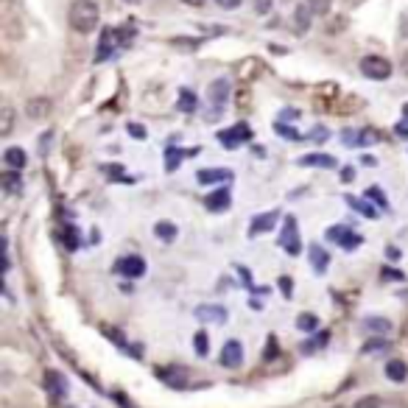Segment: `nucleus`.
<instances>
[{
	"instance_id": "f257e3e1",
	"label": "nucleus",
	"mask_w": 408,
	"mask_h": 408,
	"mask_svg": "<svg viewBox=\"0 0 408 408\" xmlns=\"http://www.w3.org/2000/svg\"><path fill=\"white\" fill-rule=\"evenodd\" d=\"M98 20H101V8H98L95 0H73L70 8H68V23H70V28L79 31V34L95 31Z\"/></svg>"
},
{
	"instance_id": "f03ea898",
	"label": "nucleus",
	"mask_w": 408,
	"mask_h": 408,
	"mask_svg": "<svg viewBox=\"0 0 408 408\" xmlns=\"http://www.w3.org/2000/svg\"><path fill=\"white\" fill-rule=\"evenodd\" d=\"M361 73L366 76V79H375V82H383V79H389L392 76V62L389 59H383V56H364L361 59Z\"/></svg>"
},
{
	"instance_id": "7ed1b4c3",
	"label": "nucleus",
	"mask_w": 408,
	"mask_h": 408,
	"mask_svg": "<svg viewBox=\"0 0 408 408\" xmlns=\"http://www.w3.org/2000/svg\"><path fill=\"white\" fill-rule=\"evenodd\" d=\"M115 271L123 274V277H143L146 274V260L137 257V254H129V257H120L115 263Z\"/></svg>"
},
{
	"instance_id": "20e7f679",
	"label": "nucleus",
	"mask_w": 408,
	"mask_h": 408,
	"mask_svg": "<svg viewBox=\"0 0 408 408\" xmlns=\"http://www.w3.org/2000/svg\"><path fill=\"white\" fill-rule=\"evenodd\" d=\"M221 366H230V369H238L241 366V361H244V347L238 344V341H227L224 347H221Z\"/></svg>"
},
{
	"instance_id": "39448f33",
	"label": "nucleus",
	"mask_w": 408,
	"mask_h": 408,
	"mask_svg": "<svg viewBox=\"0 0 408 408\" xmlns=\"http://www.w3.org/2000/svg\"><path fill=\"white\" fill-rule=\"evenodd\" d=\"M252 137V132H249V126L244 123H238V126H233V129H227V132H221L218 135V140H221V146H227V149H235V146H241Z\"/></svg>"
},
{
	"instance_id": "423d86ee",
	"label": "nucleus",
	"mask_w": 408,
	"mask_h": 408,
	"mask_svg": "<svg viewBox=\"0 0 408 408\" xmlns=\"http://www.w3.org/2000/svg\"><path fill=\"white\" fill-rule=\"evenodd\" d=\"M51 109H54V104H51V98H31L28 104H25V115L31 118V120H42V118H48L51 115Z\"/></svg>"
},
{
	"instance_id": "0eeeda50",
	"label": "nucleus",
	"mask_w": 408,
	"mask_h": 408,
	"mask_svg": "<svg viewBox=\"0 0 408 408\" xmlns=\"http://www.w3.org/2000/svg\"><path fill=\"white\" fill-rule=\"evenodd\" d=\"M327 238L335 241L338 246H344V249H355V246H361V235H352L347 227H330V230H327Z\"/></svg>"
},
{
	"instance_id": "6e6552de",
	"label": "nucleus",
	"mask_w": 408,
	"mask_h": 408,
	"mask_svg": "<svg viewBox=\"0 0 408 408\" xmlns=\"http://www.w3.org/2000/svg\"><path fill=\"white\" fill-rule=\"evenodd\" d=\"M120 45V31L118 28H106L104 34H101V48H98V59H106L109 56V48L115 51Z\"/></svg>"
},
{
	"instance_id": "1a4fd4ad",
	"label": "nucleus",
	"mask_w": 408,
	"mask_h": 408,
	"mask_svg": "<svg viewBox=\"0 0 408 408\" xmlns=\"http://www.w3.org/2000/svg\"><path fill=\"white\" fill-rule=\"evenodd\" d=\"M196 316H199L202 322H213V325H224V322H227V311L218 308V305H202V308L196 311Z\"/></svg>"
},
{
	"instance_id": "9d476101",
	"label": "nucleus",
	"mask_w": 408,
	"mask_h": 408,
	"mask_svg": "<svg viewBox=\"0 0 408 408\" xmlns=\"http://www.w3.org/2000/svg\"><path fill=\"white\" fill-rule=\"evenodd\" d=\"M283 246H285V252H291V254H297V252H299V235H297V221H294V218H288V221H285Z\"/></svg>"
},
{
	"instance_id": "9b49d317",
	"label": "nucleus",
	"mask_w": 408,
	"mask_h": 408,
	"mask_svg": "<svg viewBox=\"0 0 408 408\" xmlns=\"http://www.w3.org/2000/svg\"><path fill=\"white\" fill-rule=\"evenodd\" d=\"M45 386H48V392H51L54 400H59V397L68 392V383L62 381L59 372H45Z\"/></svg>"
},
{
	"instance_id": "f8f14e48",
	"label": "nucleus",
	"mask_w": 408,
	"mask_h": 408,
	"mask_svg": "<svg viewBox=\"0 0 408 408\" xmlns=\"http://www.w3.org/2000/svg\"><path fill=\"white\" fill-rule=\"evenodd\" d=\"M202 185H210V182H227L233 179V171H224V168H207V171H199L196 176Z\"/></svg>"
},
{
	"instance_id": "ddd939ff",
	"label": "nucleus",
	"mask_w": 408,
	"mask_h": 408,
	"mask_svg": "<svg viewBox=\"0 0 408 408\" xmlns=\"http://www.w3.org/2000/svg\"><path fill=\"white\" fill-rule=\"evenodd\" d=\"M204 204H207V210H213V213L227 210V207H230V193H227V190H216V193H210V196L204 199Z\"/></svg>"
},
{
	"instance_id": "4468645a",
	"label": "nucleus",
	"mask_w": 408,
	"mask_h": 408,
	"mask_svg": "<svg viewBox=\"0 0 408 408\" xmlns=\"http://www.w3.org/2000/svg\"><path fill=\"white\" fill-rule=\"evenodd\" d=\"M227 95H230V84L224 82V79L210 84V101H213V106H224Z\"/></svg>"
},
{
	"instance_id": "2eb2a0df",
	"label": "nucleus",
	"mask_w": 408,
	"mask_h": 408,
	"mask_svg": "<svg viewBox=\"0 0 408 408\" xmlns=\"http://www.w3.org/2000/svg\"><path fill=\"white\" fill-rule=\"evenodd\" d=\"M277 218H280V213H277V210H271V213H266V216H257V218H254V224H252V235H260V233L271 230Z\"/></svg>"
},
{
	"instance_id": "dca6fc26",
	"label": "nucleus",
	"mask_w": 408,
	"mask_h": 408,
	"mask_svg": "<svg viewBox=\"0 0 408 408\" xmlns=\"http://www.w3.org/2000/svg\"><path fill=\"white\" fill-rule=\"evenodd\" d=\"M386 378H389L392 383H403L408 378V366L403 361H389V364H386Z\"/></svg>"
},
{
	"instance_id": "f3484780",
	"label": "nucleus",
	"mask_w": 408,
	"mask_h": 408,
	"mask_svg": "<svg viewBox=\"0 0 408 408\" xmlns=\"http://www.w3.org/2000/svg\"><path fill=\"white\" fill-rule=\"evenodd\" d=\"M3 160H6L8 168H25V152L23 149H6Z\"/></svg>"
},
{
	"instance_id": "a211bd4d",
	"label": "nucleus",
	"mask_w": 408,
	"mask_h": 408,
	"mask_svg": "<svg viewBox=\"0 0 408 408\" xmlns=\"http://www.w3.org/2000/svg\"><path fill=\"white\" fill-rule=\"evenodd\" d=\"M311 17H314V11L302 3L299 8H297V34H305L308 31V23H311Z\"/></svg>"
},
{
	"instance_id": "6ab92c4d",
	"label": "nucleus",
	"mask_w": 408,
	"mask_h": 408,
	"mask_svg": "<svg viewBox=\"0 0 408 408\" xmlns=\"http://www.w3.org/2000/svg\"><path fill=\"white\" fill-rule=\"evenodd\" d=\"M299 165H319V168H335V160L333 157H327V154H308V157H302Z\"/></svg>"
},
{
	"instance_id": "aec40b11",
	"label": "nucleus",
	"mask_w": 408,
	"mask_h": 408,
	"mask_svg": "<svg viewBox=\"0 0 408 408\" xmlns=\"http://www.w3.org/2000/svg\"><path fill=\"white\" fill-rule=\"evenodd\" d=\"M0 118H3V120H0V135L8 137V135H11V126H14V109H11V106H3Z\"/></svg>"
},
{
	"instance_id": "412c9836",
	"label": "nucleus",
	"mask_w": 408,
	"mask_h": 408,
	"mask_svg": "<svg viewBox=\"0 0 408 408\" xmlns=\"http://www.w3.org/2000/svg\"><path fill=\"white\" fill-rule=\"evenodd\" d=\"M154 235L163 238V241H173V238H176V227H173L171 221H160V224L154 227Z\"/></svg>"
},
{
	"instance_id": "4be33fe9",
	"label": "nucleus",
	"mask_w": 408,
	"mask_h": 408,
	"mask_svg": "<svg viewBox=\"0 0 408 408\" xmlns=\"http://www.w3.org/2000/svg\"><path fill=\"white\" fill-rule=\"evenodd\" d=\"M311 263L316 266V271H325L327 268V252L322 246H314V249H311Z\"/></svg>"
},
{
	"instance_id": "5701e85b",
	"label": "nucleus",
	"mask_w": 408,
	"mask_h": 408,
	"mask_svg": "<svg viewBox=\"0 0 408 408\" xmlns=\"http://www.w3.org/2000/svg\"><path fill=\"white\" fill-rule=\"evenodd\" d=\"M364 330H372V333H389L392 322L389 319H364Z\"/></svg>"
},
{
	"instance_id": "b1692460",
	"label": "nucleus",
	"mask_w": 408,
	"mask_h": 408,
	"mask_svg": "<svg viewBox=\"0 0 408 408\" xmlns=\"http://www.w3.org/2000/svg\"><path fill=\"white\" fill-rule=\"evenodd\" d=\"M179 109H182V112H193V109H196V95H193L190 89H182V92H179Z\"/></svg>"
},
{
	"instance_id": "393cba45",
	"label": "nucleus",
	"mask_w": 408,
	"mask_h": 408,
	"mask_svg": "<svg viewBox=\"0 0 408 408\" xmlns=\"http://www.w3.org/2000/svg\"><path fill=\"white\" fill-rule=\"evenodd\" d=\"M0 182H3L6 193H17V190L23 187V182H20V176H17V173H3V176H0Z\"/></svg>"
},
{
	"instance_id": "a878e982",
	"label": "nucleus",
	"mask_w": 408,
	"mask_h": 408,
	"mask_svg": "<svg viewBox=\"0 0 408 408\" xmlns=\"http://www.w3.org/2000/svg\"><path fill=\"white\" fill-rule=\"evenodd\" d=\"M193 350H196L199 355H204V352L210 350V338H207V333H204V330H199V333H196V338H193Z\"/></svg>"
},
{
	"instance_id": "bb28decb",
	"label": "nucleus",
	"mask_w": 408,
	"mask_h": 408,
	"mask_svg": "<svg viewBox=\"0 0 408 408\" xmlns=\"http://www.w3.org/2000/svg\"><path fill=\"white\" fill-rule=\"evenodd\" d=\"M316 325H319V322H316V316H311V314H305V316H299V319H297V327H299V330H305V333H314Z\"/></svg>"
},
{
	"instance_id": "cd10ccee",
	"label": "nucleus",
	"mask_w": 408,
	"mask_h": 408,
	"mask_svg": "<svg viewBox=\"0 0 408 408\" xmlns=\"http://www.w3.org/2000/svg\"><path fill=\"white\" fill-rule=\"evenodd\" d=\"M305 6H308L314 14H327V11H330V0H305Z\"/></svg>"
},
{
	"instance_id": "c85d7f7f",
	"label": "nucleus",
	"mask_w": 408,
	"mask_h": 408,
	"mask_svg": "<svg viewBox=\"0 0 408 408\" xmlns=\"http://www.w3.org/2000/svg\"><path fill=\"white\" fill-rule=\"evenodd\" d=\"M347 202H350V204H352V207H355V210H361V213H364V216H369V218H375V210H372V207H366V204H364V202H358V199H352V196H350V199H347Z\"/></svg>"
},
{
	"instance_id": "c756f323",
	"label": "nucleus",
	"mask_w": 408,
	"mask_h": 408,
	"mask_svg": "<svg viewBox=\"0 0 408 408\" xmlns=\"http://www.w3.org/2000/svg\"><path fill=\"white\" fill-rule=\"evenodd\" d=\"M355 408H381V397H364L355 403Z\"/></svg>"
},
{
	"instance_id": "7c9ffc66",
	"label": "nucleus",
	"mask_w": 408,
	"mask_h": 408,
	"mask_svg": "<svg viewBox=\"0 0 408 408\" xmlns=\"http://www.w3.org/2000/svg\"><path fill=\"white\" fill-rule=\"evenodd\" d=\"M179 160H182V154H179L176 149H168V165H165V168H168V171H173Z\"/></svg>"
},
{
	"instance_id": "2f4dec72",
	"label": "nucleus",
	"mask_w": 408,
	"mask_h": 408,
	"mask_svg": "<svg viewBox=\"0 0 408 408\" xmlns=\"http://www.w3.org/2000/svg\"><path fill=\"white\" fill-rule=\"evenodd\" d=\"M271 3H274V0H254V8H257L260 14H266V11L271 8Z\"/></svg>"
},
{
	"instance_id": "473e14b6",
	"label": "nucleus",
	"mask_w": 408,
	"mask_h": 408,
	"mask_svg": "<svg viewBox=\"0 0 408 408\" xmlns=\"http://www.w3.org/2000/svg\"><path fill=\"white\" fill-rule=\"evenodd\" d=\"M277 132H280V135H283V137H299V135H297V132H294V129H285V126H283V123H277Z\"/></svg>"
},
{
	"instance_id": "72a5a7b5",
	"label": "nucleus",
	"mask_w": 408,
	"mask_h": 408,
	"mask_svg": "<svg viewBox=\"0 0 408 408\" xmlns=\"http://www.w3.org/2000/svg\"><path fill=\"white\" fill-rule=\"evenodd\" d=\"M221 8H235V6H241V0H216Z\"/></svg>"
},
{
	"instance_id": "f704fd0d",
	"label": "nucleus",
	"mask_w": 408,
	"mask_h": 408,
	"mask_svg": "<svg viewBox=\"0 0 408 408\" xmlns=\"http://www.w3.org/2000/svg\"><path fill=\"white\" fill-rule=\"evenodd\" d=\"M129 132H132L135 137H146V129H143V126H135V123H132V126H129Z\"/></svg>"
},
{
	"instance_id": "c9c22d12",
	"label": "nucleus",
	"mask_w": 408,
	"mask_h": 408,
	"mask_svg": "<svg viewBox=\"0 0 408 408\" xmlns=\"http://www.w3.org/2000/svg\"><path fill=\"white\" fill-rule=\"evenodd\" d=\"M280 285H283V288H285V291H283V294H285V297H291V288H294V285H291V283H288V280H285V277H283V280H280Z\"/></svg>"
},
{
	"instance_id": "e433bc0d",
	"label": "nucleus",
	"mask_w": 408,
	"mask_h": 408,
	"mask_svg": "<svg viewBox=\"0 0 408 408\" xmlns=\"http://www.w3.org/2000/svg\"><path fill=\"white\" fill-rule=\"evenodd\" d=\"M397 135H403V137H408V120H403V123H397Z\"/></svg>"
},
{
	"instance_id": "4c0bfd02",
	"label": "nucleus",
	"mask_w": 408,
	"mask_h": 408,
	"mask_svg": "<svg viewBox=\"0 0 408 408\" xmlns=\"http://www.w3.org/2000/svg\"><path fill=\"white\" fill-rule=\"evenodd\" d=\"M185 3H187V6H202L204 0H185Z\"/></svg>"
},
{
	"instance_id": "58836bf2",
	"label": "nucleus",
	"mask_w": 408,
	"mask_h": 408,
	"mask_svg": "<svg viewBox=\"0 0 408 408\" xmlns=\"http://www.w3.org/2000/svg\"><path fill=\"white\" fill-rule=\"evenodd\" d=\"M347 6H358V3H364V0H344Z\"/></svg>"
},
{
	"instance_id": "ea45409f",
	"label": "nucleus",
	"mask_w": 408,
	"mask_h": 408,
	"mask_svg": "<svg viewBox=\"0 0 408 408\" xmlns=\"http://www.w3.org/2000/svg\"><path fill=\"white\" fill-rule=\"evenodd\" d=\"M126 3H132V6H135V3H143V0H126Z\"/></svg>"
}]
</instances>
